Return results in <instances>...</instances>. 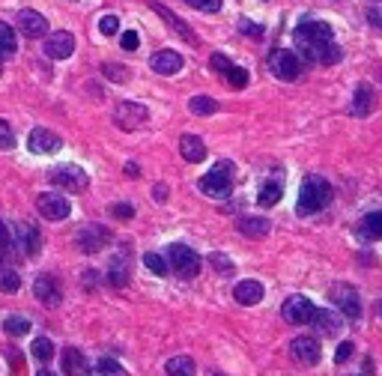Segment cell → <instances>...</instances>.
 Returning a JSON list of instances; mask_svg holds the SVG:
<instances>
[{"mask_svg": "<svg viewBox=\"0 0 382 376\" xmlns=\"http://www.w3.org/2000/svg\"><path fill=\"white\" fill-rule=\"evenodd\" d=\"M332 203V185L325 182L323 176H308L302 188H299V203H296V212L299 215H314L325 209Z\"/></svg>", "mask_w": 382, "mask_h": 376, "instance_id": "6da1fadb", "label": "cell"}, {"mask_svg": "<svg viewBox=\"0 0 382 376\" xmlns=\"http://www.w3.org/2000/svg\"><path fill=\"white\" fill-rule=\"evenodd\" d=\"M332 39H334V33H332V27L325 21H302L296 27V45H299V51H302L308 60H314L316 51H320L325 42H332Z\"/></svg>", "mask_w": 382, "mask_h": 376, "instance_id": "7a4b0ae2", "label": "cell"}, {"mask_svg": "<svg viewBox=\"0 0 382 376\" xmlns=\"http://www.w3.org/2000/svg\"><path fill=\"white\" fill-rule=\"evenodd\" d=\"M197 188L206 197H218V200H224V197L233 191V165H230V161H218L206 176H200Z\"/></svg>", "mask_w": 382, "mask_h": 376, "instance_id": "3957f363", "label": "cell"}, {"mask_svg": "<svg viewBox=\"0 0 382 376\" xmlns=\"http://www.w3.org/2000/svg\"><path fill=\"white\" fill-rule=\"evenodd\" d=\"M168 266H170V272H177L179 278L188 281V278H197L200 272V257H197V251H191L183 242H174L168 248Z\"/></svg>", "mask_w": 382, "mask_h": 376, "instance_id": "277c9868", "label": "cell"}, {"mask_svg": "<svg viewBox=\"0 0 382 376\" xmlns=\"http://www.w3.org/2000/svg\"><path fill=\"white\" fill-rule=\"evenodd\" d=\"M269 69H272V75L281 78V81H296L299 75H302V60H299L296 51L278 48L269 57Z\"/></svg>", "mask_w": 382, "mask_h": 376, "instance_id": "5b68a950", "label": "cell"}, {"mask_svg": "<svg viewBox=\"0 0 382 376\" xmlns=\"http://www.w3.org/2000/svg\"><path fill=\"white\" fill-rule=\"evenodd\" d=\"M114 120H117L120 129L134 132V129H143V125L150 123V111L143 105H138V102H120V105H117V111H114Z\"/></svg>", "mask_w": 382, "mask_h": 376, "instance_id": "8992f818", "label": "cell"}, {"mask_svg": "<svg viewBox=\"0 0 382 376\" xmlns=\"http://www.w3.org/2000/svg\"><path fill=\"white\" fill-rule=\"evenodd\" d=\"M281 313H284V320L293 322V326H305V322H314L316 308L308 295H290L284 302V308H281Z\"/></svg>", "mask_w": 382, "mask_h": 376, "instance_id": "52a82bcc", "label": "cell"}, {"mask_svg": "<svg viewBox=\"0 0 382 376\" xmlns=\"http://www.w3.org/2000/svg\"><path fill=\"white\" fill-rule=\"evenodd\" d=\"M51 182L54 185H60L63 191H84V188L90 185V179H87V174L81 167H75V165H63V167H54V174H51Z\"/></svg>", "mask_w": 382, "mask_h": 376, "instance_id": "ba28073f", "label": "cell"}, {"mask_svg": "<svg viewBox=\"0 0 382 376\" xmlns=\"http://www.w3.org/2000/svg\"><path fill=\"white\" fill-rule=\"evenodd\" d=\"M329 295H332V302L341 308L343 317H350V320L361 317V299H359V293L352 290L350 284H334L329 290Z\"/></svg>", "mask_w": 382, "mask_h": 376, "instance_id": "9c48e42d", "label": "cell"}, {"mask_svg": "<svg viewBox=\"0 0 382 376\" xmlns=\"http://www.w3.org/2000/svg\"><path fill=\"white\" fill-rule=\"evenodd\" d=\"M45 57L51 60H66L72 57V51H75V36L66 33V30H54L45 36Z\"/></svg>", "mask_w": 382, "mask_h": 376, "instance_id": "30bf717a", "label": "cell"}, {"mask_svg": "<svg viewBox=\"0 0 382 376\" xmlns=\"http://www.w3.org/2000/svg\"><path fill=\"white\" fill-rule=\"evenodd\" d=\"M36 209H39V215H42V218H48V221H63V218H69L72 206H69V200L63 194H39Z\"/></svg>", "mask_w": 382, "mask_h": 376, "instance_id": "8fae6325", "label": "cell"}, {"mask_svg": "<svg viewBox=\"0 0 382 376\" xmlns=\"http://www.w3.org/2000/svg\"><path fill=\"white\" fill-rule=\"evenodd\" d=\"M209 66H212L218 75H224V81H227V84H230L233 90H242L245 84H248V72H245L242 66H233V63L227 60L224 54H212Z\"/></svg>", "mask_w": 382, "mask_h": 376, "instance_id": "7c38bea8", "label": "cell"}, {"mask_svg": "<svg viewBox=\"0 0 382 376\" xmlns=\"http://www.w3.org/2000/svg\"><path fill=\"white\" fill-rule=\"evenodd\" d=\"M108 242H111V230L102 227V224H87V227L78 233V245H81V251H87V254L102 251Z\"/></svg>", "mask_w": 382, "mask_h": 376, "instance_id": "4fadbf2b", "label": "cell"}, {"mask_svg": "<svg viewBox=\"0 0 382 376\" xmlns=\"http://www.w3.org/2000/svg\"><path fill=\"white\" fill-rule=\"evenodd\" d=\"M33 293H36V299H39L42 304H48V308H57L60 299H63L60 284H57V278H54V275H39V278H36Z\"/></svg>", "mask_w": 382, "mask_h": 376, "instance_id": "5bb4252c", "label": "cell"}, {"mask_svg": "<svg viewBox=\"0 0 382 376\" xmlns=\"http://www.w3.org/2000/svg\"><path fill=\"white\" fill-rule=\"evenodd\" d=\"M27 147H30L36 156H54V152L63 147V140L54 132H48V129H33L30 132V140H27Z\"/></svg>", "mask_w": 382, "mask_h": 376, "instance_id": "9a60e30c", "label": "cell"}, {"mask_svg": "<svg viewBox=\"0 0 382 376\" xmlns=\"http://www.w3.org/2000/svg\"><path fill=\"white\" fill-rule=\"evenodd\" d=\"M290 353H293V358H296V362H302V364H316V362H320L323 346H320V340H316V337H296L293 344H290Z\"/></svg>", "mask_w": 382, "mask_h": 376, "instance_id": "2e32d148", "label": "cell"}, {"mask_svg": "<svg viewBox=\"0 0 382 376\" xmlns=\"http://www.w3.org/2000/svg\"><path fill=\"white\" fill-rule=\"evenodd\" d=\"M18 27H21V33L27 36V39H42V36L48 33L45 15L33 12V9H21V12H18Z\"/></svg>", "mask_w": 382, "mask_h": 376, "instance_id": "e0dca14e", "label": "cell"}, {"mask_svg": "<svg viewBox=\"0 0 382 376\" xmlns=\"http://www.w3.org/2000/svg\"><path fill=\"white\" fill-rule=\"evenodd\" d=\"M60 367H63V373H66V376H87L90 373V364H87L84 353H81V349H72V346L63 349Z\"/></svg>", "mask_w": 382, "mask_h": 376, "instance_id": "ac0fdd59", "label": "cell"}, {"mask_svg": "<svg viewBox=\"0 0 382 376\" xmlns=\"http://www.w3.org/2000/svg\"><path fill=\"white\" fill-rule=\"evenodd\" d=\"M150 66L159 72V75H177L183 69V57L177 51H156L150 60Z\"/></svg>", "mask_w": 382, "mask_h": 376, "instance_id": "d6986e66", "label": "cell"}, {"mask_svg": "<svg viewBox=\"0 0 382 376\" xmlns=\"http://www.w3.org/2000/svg\"><path fill=\"white\" fill-rule=\"evenodd\" d=\"M179 152H183L185 161L197 165V161L206 158V143H203V138H197V134H183V138H179Z\"/></svg>", "mask_w": 382, "mask_h": 376, "instance_id": "ffe728a7", "label": "cell"}, {"mask_svg": "<svg viewBox=\"0 0 382 376\" xmlns=\"http://www.w3.org/2000/svg\"><path fill=\"white\" fill-rule=\"evenodd\" d=\"M374 107H376L374 87H370V84H359L356 87V96H352V114H356V116H368Z\"/></svg>", "mask_w": 382, "mask_h": 376, "instance_id": "44dd1931", "label": "cell"}, {"mask_svg": "<svg viewBox=\"0 0 382 376\" xmlns=\"http://www.w3.org/2000/svg\"><path fill=\"white\" fill-rule=\"evenodd\" d=\"M263 284L260 281H239L233 286V299L239 302V304H257L263 302Z\"/></svg>", "mask_w": 382, "mask_h": 376, "instance_id": "7402d4cb", "label": "cell"}, {"mask_svg": "<svg viewBox=\"0 0 382 376\" xmlns=\"http://www.w3.org/2000/svg\"><path fill=\"white\" fill-rule=\"evenodd\" d=\"M236 227L245 236H266L269 233V218H257V215H245V218L236 221Z\"/></svg>", "mask_w": 382, "mask_h": 376, "instance_id": "603a6c76", "label": "cell"}, {"mask_svg": "<svg viewBox=\"0 0 382 376\" xmlns=\"http://www.w3.org/2000/svg\"><path fill=\"white\" fill-rule=\"evenodd\" d=\"M314 322H316V328H320L323 335H338L341 326H343L341 313H332V311H316L314 313Z\"/></svg>", "mask_w": 382, "mask_h": 376, "instance_id": "cb8c5ba5", "label": "cell"}, {"mask_svg": "<svg viewBox=\"0 0 382 376\" xmlns=\"http://www.w3.org/2000/svg\"><path fill=\"white\" fill-rule=\"evenodd\" d=\"M152 9H156V12H159L161 18H165V21H168V24H174V30H177L179 36H183V39H185V42H194V33H191V30H188V24L183 21V18H177L174 12H170V9H165V6H161V3H156V0H152Z\"/></svg>", "mask_w": 382, "mask_h": 376, "instance_id": "d4e9b609", "label": "cell"}, {"mask_svg": "<svg viewBox=\"0 0 382 376\" xmlns=\"http://www.w3.org/2000/svg\"><path fill=\"white\" fill-rule=\"evenodd\" d=\"M165 367H168V376H194V373H197V364L191 362L188 355H177V358H170V362H168Z\"/></svg>", "mask_w": 382, "mask_h": 376, "instance_id": "484cf974", "label": "cell"}, {"mask_svg": "<svg viewBox=\"0 0 382 376\" xmlns=\"http://www.w3.org/2000/svg\"><path fill=\"white\" fill-rule=\"evenodd\" d=\"M359 233L365 239H382V212H370L365 215V221H361Z\"/></svg>", "mask_w": 382, "mask_h": 376, "instance_id": "4316f807", "label": "cell"}, {"mask_svg": "<svg viewBox=\"0 0 382 376\" xmlns=\"http://www.w3.org/2000/svg\"><path fill=\"white\" fill-rule=\"evenodd\" d=\"M21 248H24V254H39V230L33 227V224H24L21 227Z\"/></svg>", "mask_w": 382, "mask_h": 376, "instance_id": "83f0119b", "label": "cell"}, {"mask_svg": "<svg viewBox=\"0 0 382 376\" xmlns=\"http://www.w3.org/2000/svg\"><path fill=\"white\" fill-rule=\"evenodd\" d=\"M3 331L6 335H27V331H30V320L24 317V313H15V317H6L3 320Z\"/></svg>", "mask_w": 382, "mask_h": 376, "instance_id": "f1b7e54d", "label": "cell"}, {"mask_svg": "<svg viewBox=\"0 0 382 376\" xmlns=\"http://www.w3.org/2000/svg\"><path fill=\"white\" fill-rule=\"evenodd\" d=\"M188 107H191V114H197V116H209V114L218 111V102H215V98H209V96H194L188 102Z\"/></svg>", "mask_w": 382, "mask_h": 376, "instance_id": "f546056e", "label": "cell"}, {"mask_svg": "<svg viewBox=\"0 0 382 376\" xmlns=\"http://www.w3.org/2000/svg\"><path fill=\"white\" fill-rule=\"evenodd\" d=\"M15 48H18L15 30L6 21H0V54H15Z\"/></svg>", "mask_w": 382, "mask_h": 376, "instance_id": "4dcf8cb0", "label": "cell"}, {"mask_svg": "<svg viewBox=\"0 0 382 376\" xmlns=\"http://www.w3.org/2000/svg\"><path fill=\"white\" fill-rule=\"evenodd\" d=\"M0 290H3V293H18V290H21V278L15 275V269H9V266L0 269Z\"/></svg>", "mask_w": 382, "mask_h": 376, "instance_id": "1f68e13d", "label": "cell"}, {"mask_svg": "<svg viewBox=\"0 0 382 376\" xmlns=\"http://www.w3.org/2000/svg\"><path fill=\"white\" fill-rule=\"evenodd\" d=\"M143 266H147L152 275H168V272H170L168 260L161 257V254H156V251H150V254H143Z\"/></svg>", "mask_w": 382, "mask_h": 376, "instance_id": "d6a6232c", "label": "cell"}, {"mask_svg": "<svg viewBox=\"0 0 382 376\" xmlns=\"http://www.w3.org/2000/svg\"><path fill=\"white\" fill-rule=\"evenodd\" d=\"M281 200V185L278 182H266L260 188V194H257V203L260 206H275Z\"/></svg>", "mask_w": 382, "mask_h": 376, "instance_id": "836d02e7", "label": "cell"}, {"mask_svg": "<svg viewBox=\"0 0 382 376\" xmlns=\"http://www.w3.org/2000/svg\"><path fill=\"white\" fill-rule=\"evenodd\" d=\"M30 353L39 358V362H51V358H54V344H51V337H36L33 346H30Z\"/></svg>", "mask_w": 382, "mask_h": 376, "instance_id": "e575fe53", "label": "cell"}, {"mask_svg": "<svg viewBox=\"0 0 382 376\" xmlns=\"http://www.w3.org/2000/svg\"><path fill=\"white\" fill-rule=\"evenodd\" d=\"M96 376H129L120 367V362H114V358H102V362H96Z\"/></svg>", "mask_w": 382, "mask_h": 376, "instance_id": "d590c367", "label": "cell"}, {"mask_svg": "<svg viewBox=\"0 0 382 376\" xmlns=\"http://www.w3.org/2000/svg\"><path fill=\"white\" fill-rule=\"evenodd\" d=\"M111 284L114 286H125V284H129V266L120 263V260H114V263H111Z\"/></svg>", "mask_w": 382, "mask_h": 376, "instance_id": "8d00e7d4", "label": "cell"}, {"mask_svg": "<svg viewBox=\"0 0 382 376\" xmlns=\"http://www.w3.org/2000/svg\"><path fill=\"white\" fill-rule=\"evenodd\" d=\"M102 72H105V75L111 78V81H117V84H125V81H129V69H125V66H117V63H105Z\"/></svg>", "mask_w": 382, "mask_h": 376, "instance_id": "74e56055", "label": "cell"}, {"mask_svg": "<svg viewBox=\"0 0 382 376\" xmlns=\"http://www.w3.org/2000/svg\"><path fill=\"white\" fill-rule=\"evenodd\" d=\"M209 263H212V269H218L221 275H230L233 272V260L227 254H209Z\"/></svg>", "mask_w": 382, "mask_h": 376, "instance_id": "f35d334b", "label": "cell"}, {"mask_svg": "<svg viewBox=\"0 0 382 376\" xmlns=\"http://www.w3.org/2000/svg\"><path fill=\"white\" fill-rule=\"evenodd\" d=\"M15 147V134H12V129H9V125L0 120V149H12Z\"/></svg>", "mask_w": 382, "mask_h": 376, "instance_id": "ab89813d", "label": "cell"}, {"mask_svg": "<svg viewBox=\"0 0 382 376\" xmlns=\"http://www.w3.org/2000/svg\"><path fill=\"white\" fill-rule=\"evenodd\" d=\"M185 3L200 9V12H218L221 9V0H185Z\"/></svg>", "mask_w": 382, "mask_h": 376, "instance_id": "60d3db41", "label": "cell"}, {"mask_svg": "<svg viewBox=\"0 0 382 376\" xmlns=\"http://www.w3.org/2000/svg\"><path fill=\"white\" fill-rule=\"evenodd\" d=\"M99 30H102L105 36H114L117 30H120V18H117V15H105L102 21H99Z\"/></svg>", "mask_w": 382, "mask_h": 376, "instance_id": "b9f144b4", "label": "cell"}, {"mask_svg": "<svg viewBox=\"0 0 382 376\" xmlns=\"http://www.w3.org/2000/svg\"><path fill=\"white\" fill-rule=\"evenodd\" d=\"M9 251H12V236H9L6 224L0 221V257H9Z\"/></svg>", "mask_w": 382, "mask_h": 376, "instance_id": "7bdbcfd3", "label": "cell"}, {"mask_svg": "<svg viewBox=\"0 0 382 376\" xmlns=\"http://www.w3.org/2000/svg\"><path fill=\"white\" fill-rule=\"evenodd\" d=\"M111 215H117L120 221H132L134 218V209H132L129 203H114L111 206Z\"/></svg>", "mask_w": 382, "mask_h": 376, "instance_id": "ee69618b", "label": "cell"}, {"mask_svg": "<svg viewBox=\"0 0 382 376\" xmlns=\"http://www.w3.org/2000/svg\"><path fill=\"white\" fill-rule=\"evenodd\" d=\"M239 30H242L245 36H254V39H260V36H263V27L254 24V21H245V18L239 21Z\"/></svg>", "mask_w": 382, "mask_h": 376, "instance_id": "f6af8a7d", "label": "cell"}, {"mask_svg": "<svg viewBox=\"0 0 382 376\" xmlns=\"http://www.w3.org/2000/svg\"><path fill=\"white\" fill-rule=\"evenodd\" d=\"M138 42H141V39H138V33H134V30H125V33L120 36V45H123L125 51H134V48H138Z\"/></svg>", "mask_w": 382, "mask_h": 376, "instance_id": "bcb514c9", "label": "cell"}, {"mask_svg": "<svg viewBox=\"0 0 382 376\" xmlns=\"http://www.w3.org/2000/svg\"><path fill=\"white\" fill-rule=\"evenodd\" d=\"M350 355H352V344L347 340V344H341V346H338V353H334V362H338V364H343Z\"/></svg>", "mask_w": 382, "mask_h": 376, "instance_id": "7dc6e473", "label": "cell"}, {"mask_svg": "<svg viewBox=\"0 0 382 376\" xmlns=\"http://www.w3.org/2000/svg\"><path fill=\"white\" fill-rule=\"evenodd\" d=\"M368 21H370V27L382 30V9H370V12H368Z\"/></svg>", "mask_w": 382, "mask_h": 376, "instance_id": "c3c4849f", "label": "cell"}, {"mask_svg": "<svg viewBox=\"0 0 382 376\" xmlns=\"http://www.w3.org/2000/svg\"><path fill=\"white\" fill-rule=\"evenodd\" d=\"M156 200H159V203L168 200V188H165V185H156Z\"/></svg>", "mask_w": 382, "mask_h": 376, "instance_id": "681fc988", "label": "cell"}, {"mask_svg": "<svg viewBox=\"0 0 382 376\" xmlns=\"http://www.w3.org/2000/svg\"><path fill=\"white\" fill-rule=\"evenodd\" d=\"M125 174L134 179V176H141V170H138V165H134V161H129V165H125Z\"/></svg>", "mask_w": 382, "mask_h": 376, "instance_id": "f907efd6", "label": "cell"}, {"mask_svg": "<svg viewBox=\"0 0 382 376\" xmlns=\"http://www.w3.org/2000/svg\"><path fill=\"white\" fill-rule=\"evenodd\" d=\"M36 376H54L51 370H39V373H36Z\"/></svg>", "mask_w": 382, "mask_h": 376, "instance_id": "816d5d0a", "label": "cell"}, {"mask_svg": "<svg viewBox=\"0 0 382 376\" xmlns=\"http://www.w3.org/2000/svg\"><path fill=\"white\" fill-rule=\"evenodd\" d=\"M379 311H382V304H379Z\"/></svg>", "mask_w": 382, "mask_h": 376, "instance_id": "f5cc1de1", "label": "cell"}]
</instances>
